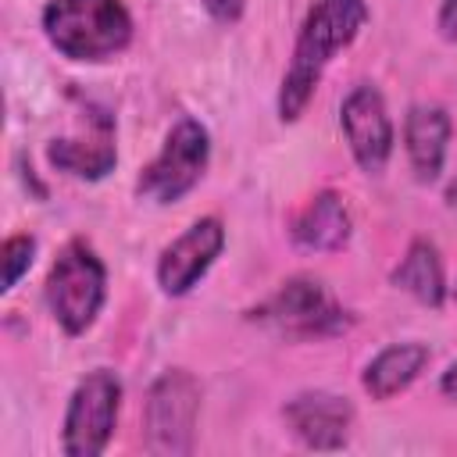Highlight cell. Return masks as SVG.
Instances as JSON below:
<instances>
[{
  "label": "cell",
  "instance_id": "1",
  "mask_svg": "<svg viewBox=\"0 0 457 457\" xmlns=\"http://www.w3.org/2000/svg\"><path fill=\"white\" fill-rule=\"evenodd\" d=\"M368 21H371L368 0H314L307 7L293 39L289 64L282 71L278 100H275L282 121H296L307 111L332 57L346 50Z\"/></svg>",
  "mask_w": 457,
  "mask_h": 457
},
{
  "label": "cell",
  "instance_id": "2",
  "mask_svg": "<svg viewBox=\"0 0 457 457\" xmlns=\"http://www.w3.org/2000/svg\"><path fill=\"white\" fill-rule=\"evenodd\" d=\"M39 25L61 57L82 64H100L125 54L136 32L125 0H46Z\"/></svg>",
  "mask_w": 457,
  "mask_h": 457
},
{
  "label": "cell",
  "instance_id": "3",
  "mask_svg": "<svg viewBox=\"0 0 457 457\" xmlns=\"http://www.w3.org/2000/svg\"><path fill=\"white\" fill-rule=\"evenodd\" d=\"M46 307L64 336H82L96 325L107 303V264L86 239H68L43 282Z\"/></svg>",
  "mask_w": 457,
  "mask_h": 457
},
{
  "label": "cell",
  "instance_id": "4",
  "mask_svg": "<svg viewBox=\"0 0 457 457\" xmlns=\"http://www.w3.org/2000/svg\"><path fill=\"white\" fill-rule=\"evenodd\" d=\"M246 318L264 325V328H271V332H278V336H286V339H296V343L332 339V336H343L353 325V314L314 275L286 278Z\"/></svg>",
  "mask_w": 457,
  "mask_h": 457
},
{
  "label": "cell",
  "instance_id": "5",
  "mask_svg": "<svg viewBox=\"0 0 457 457\" xmlns=\"http://www.w3.org/2000/svg\"><path fill=\"white\" fill-rule=\"evenodd\" d=\"M204 389L189 368L161 371L143 400V446L154 457H189L196 450Z\"/></svg>",
  "mask_w": 457,
  "mask_h": 457
},
{
  "label": "cell",
  "instance_id": "6",
  "mask_svg": "<svg viewBox=\"0 0 457 457\" xmlns=\"http://www.w3.org/2000/svg\"><path fill=\"white\" fill-rule=\"evenodd\" d=\"M207 164H211V132L200 118L182 114L168 129L161 150L139 168L136 196L157 207H171L200 186V179L207 175Z\"/></svg>",
  "mask_w": 457,
  "mask_h": 457
},
{
  "label": "cell",
  "instance_id": "7",
  "mask_svg": "<svg viewBox=\"0 0 457 457\" xmlns=\"http://www.w3.org/2000/svg\"><path fill=\"white\" fill-rule=\"evenodd\" d=\"M121 396H125V386H121L118 371H111V368L86 371L64 403L61 450L68 457H100L114 439Z\"/></svg>",
  "mask_w": 457,
  "mask_h": 457
},
{
  "label": "cell",
  "instance_id": "8",
  "mask_svg": "<svg viewBox=\"0 0 457 457\" xmlns=\"http://www.w3.org/2000/svg\"><path fill=\"white\" fill-rule=\"evenodd\" d=\"M343 139L364 175H382L396 150V125L389 118V104L378 86L357 82L339 104Z\"/></svg>",
  "mask_w": 457,
  "mask_h": 457
},
{
  "label": "cell",
  "instance_id": "9",
  "mask_svg": "<svg viewBox=\"0 0 457 457\" xmlns=\"http://www.w3.org/2000/svg\"><path fill=\"white\" fill-rule=\"evenodd\" d=\"M225 250V221L218 214L196 218L157 253V286L164 296H186L200 286V278L214 268Z\"/></svg>",
  "mask_w": 457,
  "mask_h": 457
},
{
  "label": "cell",
  "instance_id": "10",
  "mask_svg": "<svg viewBox=\"0 0 457 457\" xmlns=\"http://www.w3.org/2000/svg\"><path fill=\"white\" fill-rule=\"evenodd\" d=\"M353 418H357L353 403L332 389H303L282 403V421H286L289 436L300 446L321 450V453L343 450L350 443Z\"/></svg>",
  "mask_w": 457,
  "mask_h": 457
},
{
  "label": "cell",
  "instance_id": "11",
  "mask_svg": "<svg viewBox=\"0 0 457 457\" xmlns=\"http://www.w3.org/2000/svg\"><path fill=\"white\" fill-rule=\"evenodd\" d=\"M453 121L443 104H411L403 114V154L421 186L439 182L450 154Z\"/></svg>",
  "mask_w": 457,
  "mask_h": 457
},
{
  "label": "cell",
  "instance_id": "12",
  "mask_svg": "<svg viewBox=\"0 0 457 457\" xmlns=\"http://www.w3.org/2000/svg\"><path fill=\"white\" fill-rule=\"evenodd\" d=\"M353 218L336 189H318L293 218H289V239L303 253H336L350 243Z\"/></svg>",
  "mask_w": 457,
  "mask_h": 457
},
{
  "label": "cell",
  "instance_id": "13",
  "mask_svg": "<svg viewBox=\"0 0 457 457\" xmlns=\"http://www.w3.org/2000/svg\"><path fill=\"white\" fill-rule=\"evenodd\" d=\"M46 161H50L54 171H64V175L82 179V182L107 179L118 164L114 118H107V111H104L93 136H54L46 143Z\"/></svg>",
  "mask_w": 457,
  "mask_h": 457
},
{
  "label": "cell",
  "instance_id": "14",
  "mask_svg": "<svg viewBox=\"0 0 457 457\" xmlns=\"http://www.w3.org/2000/svg\"><path fill=\"white\" fill-rule=\"evenodd\" d=\"M432 364V350L428 343L421 339H400V343H389L382 346L361 371V389L371 396V400H393L400 393H407L421 375L425 368Z\"/></svg>",
  "mask_w": 457,
  "mask_h": 457
},
{
  "label": "cell",
  "instance_id": "15",
  "mask_svg": "<svg viewBox=\"0 0 457 457\" xmlns=\"http://www.w3.org/2000/svg\"><path fill=\"white\" fill-rule=\"evenodd\" d=\"M389 286L414 296L421 307H432L439 311L450 296V286H446V264H443V253L432 239L425 236H414L403 250V257L393 264L389 271Z\"/></svg>",
  "mask_w": 457,
  "mask_h": 457
},
{
  "label": "cell",
  "instance_id": "16",
  "mask_svg": "<svg viewBox=\"0 0 457 457\" xmlns=\"http://www.w3.org/2000/svg\"><path fill=\"white\" fill-rule=\"evenodd\" d=\"M36 250H39V243H36L32 232H14V236L4 239V246H0V264H4L0 293H14V286L29 275V268L36 261Z\"/></svg>",
  "mask_w": 457,
  "mask_h": 457
},
{
  "label": "cell",
  "instance_id": "17",
  "mask_svg": "<svg viewBox=\"0 0 457 457\" xmlns=\"http://www.w3.org/2000/svg\"><path fill=\"white\" fill-rule=\"evenodd\" d=\"M204 4V11L214 18V21H221V25H236L239 18H243V11H246V0H200Z\"/></svg>",
  "mask_w": 457,
  "mask_h": 457
},
{
  "label": "cell",
  "instance_id": "18",
  "mask_svg": "<svg viewBox=\"0 0 457 457\" xmlns=\"http://www.w3.org/2000/svg\"><path fill=\"white\" fill-rule=\"evenodd\" d=\"M436 29L446 43L457 46V0H439V14H436Z\"/></svg>",
  "mask_w": 457,
  "mask_h": 457
},
{
  "label": "cell",
  "instance_id": "19",
  "mask_svg": "<svg viewBox=\"0 0 457 457\" xmlns=\"http://www.w3.org/2000/svg\"><path fill=\"white\" fill-rule=\"evenodd\" d=\"M439 393L457 403V361H450V364L443 368V375H439Z\"/></svg>",
  "mask_w": 457,
  "mask_h": 457
},
{
  "label": "cell",
  "instance_id": "20",
  "mask_svg": "<svg viewBox=\"0 0 457 457\" xmlns=\"http://www.w3.org/2000/svg\"><path fill=\"white\" fill-rule=\"evenodd\" d=\"M453 303H457V286H453Z\"/></svg>",
  "mask_w": 457,
  "mask_h": 457
}]
</instances>
